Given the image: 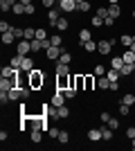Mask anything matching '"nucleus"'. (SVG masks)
I'll list each match as a JSON object with an SVG mask.
<instances>
[{"label": "nucleus", "instance_id": "obj_1", "mask_svg": "<svg viewBox=\"0 0 135 151\" xmlns=\"http://www.w3.org/2000/svg\"><path fill=\"white\" fill-rule=\"evenodd\" d=\"M43 83H45V75H43V70H36V68H34L32 72H27V86H29L32 90L43 88Z\"/></svg>", "mask_w": 135, "mask_h": 151}, {"label": "nucleus", "instance_id": "obj_2", "mask_svg": "<svg viewBox=\"0 0 135 151\" xmlns=\"http://www.w3.org/2000/svg\"><path fill=\"white\" fill-rule=\"evenodd\" d=\"M113 47H115V38H101V41H97V52L104 54V57H110Z\"/></svg>", "mask_w": 135, "mask_h": 151}, {"label": "nucleus", "instance_id": "obj_3", "mask_svg": "<svg viewBox=\"0 0 135 151\" xmlns=\"http://www.w3.org/2000/svg\"><path fill=\"white\" fill-rule=\"evenodd\" d=\"M56 7L63 14H72V12H77V0H59Z\"/></svg>", "mask_w": 135, "mask_h": 151}, {"label": "nucleus", "instance_id": "obj_4", "mask_svg": "<svg viewBox=\"0 0 135 151\" xmlns=\"http://www.w3.org/2000/svg\"><path fill=\"white\" fill-rule=\"evenodd\" d=\"M16 52L27 57V54H32V41H27V38H20L18 45H16Z\"/></svg>", "mask_w": 135, "mask_h": 151}, {"label": "nucleus", "instance_id": "obj_5", "mask_svg": "<svg viewBox=\"0 0 135 151\" xmlns=\"http://www.w3.org/2000/svg\"><path fill=\"white\" fill-rule=\"evenodd\" d=\"M70 88L84 90L86 88V75H70Z\"/></svg>", "mask_w": 135, "mask_h": 151}, {"label": "nucleus", "instance_id": "obj_6", "mask_svg": "<svg viewBox=\"0 0 135 151\" xmlns=\"http://www.w3.org/2000/svg\"><path fill=\"white\" fill-rule=\"evenodd\" d=\"M23 70H18V68H14V65H5V68L0 70V75H2V79H16V77L20 75Z\"/></svg>", "mask_w": 135, "mask_h": 151}, {"label": "nucleus", "instance_id": "obj_7", "mask_svg": "<svg viewBox=\"0 0 135 151\" xmlns=\"http://www.w3.org/2000/svg\"><path fill=\"white\" fill-rule=\"evenodd\" d=\"M65 99H68V97H65L63 90H56V93L52 95V101H50V104L54 108H59V106H65Z\"/></svg>", "mask_w": 135, "mask_h": 151}, {"label": "nucleus", "instance_id": "obj_8", "mask_svg": "<svg viewBox=\"0 0 135 151\" xmlns=\"http://www.w3.org/2000/svg\"><path fill=\"white\" fill-rule=\"evenodd\" d=\"M45 57L50 59V61H59V57H61V47H59V45H50V47L45 50Z\"/></svg>", "mask_w": 135, "mask_h": 151}, {"label": "nucleus", "instance_id": "obj_9", "mask_svg": "<svg viewBox=\"0 0 135 151\" xmlns=\"http://www.w3.org/2000/svg\"><path fill=\"white\" fill-rule=\"evenodd\" d=\"M70 88V75H56V90Z\"/></svg>", "mask_w": 135, "mask_h": 151}, {"label": "nucleus", "instance_id": "obj_10", "mask_svg": "<svg viewBox=\"0 0 135 151\" xmlns=\"http://www.w3.org/2000/svg\"><path fill=\"white\" fill-rule=\"evenodd\" d=\"M59 7H52V9H47V23H50L52 27H56V23H59Z\"/></svg>", "mask_w": 135, "mask_h": 151}, {"label": "nucleus", "instance_id": "obj_11", "mask_svg": "<svg viewBox=\"0 0 135 151\" xmlns=\"http://www.w3.org/2000/svg\"><path fill=\"white\" fill-rule=\"evenodd\" d=\"M14 86H18V81H16V79H2V81H0V90H7V93H9Z\"/></svg>", "mask_w": 135, "mask_h": 151}, {"label": "nucleus", "instance_id": "obj_12", "mask_svg": "<svg viewBox=\"0 0 135 151\" xmlns=\"http://www.w3.org/2000/svg\"><path fill=\"white\" fill-rule=\"evenodd\" d=\"M108 16L117 20L119 16H122V7H119V5H108Z\"/></svg>", "mask_w": 135, "mask_h": 151}, {"label": "nucleus", "instance_id": "obj_13", "mask_svg": "<svg viewBox=\"0 0 135 151\" xmlns=\"http://www.w3.org/2000/svg\"><path fill=\"white\" fill-rule=\"evenodd\" d=\"M133 72H135V63H124L122 70H119V75H122V77H131Z\"/></svg>", "mask_w": 135, "mask_h": 151}, {"label": "nucleus", "instance_id": "obj_14", "mask_svg": "<svg viewBox=\"0 0 135 151\" xmlns=\"http://www.w3.org/2000/svg\"><path fill=\"white\" fill-rule=\"evenodd\" d=\"M18 99H23V93H20V86H14L9 90V101H18Z\"/></svg>", "mask_w": 135, "mask_h": 151}, {"label": "nucleus", "instance_id": "obj_15", "mask_svg": "<svg viewBox=\"0 0 135 151\" xmlns=\"http://www.w3.org/2000/svg\"><path fill=\"white\" fill-rule=\"evenodd\" d=\"M97 86H99L101 90H110V79L106 75H104V77H97Z\"/></svg>", "mask_w": 135, "mask_h": 151}, {"label": "nucleus", "instance_id": "obj_16", "mask_svg": "<svg viewBox=\"0 0 135 151\" xmlns=\"http://www.w3.org/2000/svg\"><path fill=\"white\" fill-rule=\"evenodd\" d=\"M88 140L90 142H99V140H101V129H90L88 131Z\"/></svg>", "mask_w": 135, "mask_h": 151}, {"label": "nucleus", "instance_id": "obj_17", "mask_svg": "<svg viewBox=\"0 0 135 151\" xmlns=\"http://www.w3.org/2000/svg\"><path fill=\"white\" fill-rule=\"evenodd\" d=\"M23 59H25V57L16 52V54L11 57V61H9V65H14V68H18V70H20V68H23Z\"/></svg>", "mask_w": 135, "mask_h": 151}, {"label": "nucleus", "instance_id": "obj_18", "mask_svg": "<svg viewBox=\"0 0 135 151\" xmlns=\"http://www.w3.org/2000/svg\"><path fill=\"white\" fill-rule=\"evenodd\" d=\"M20 70H23V72H32V70H34V59L32 57H25V59H23V68H20Z\"/></svg>", "mask_w": 135, "mask_h": 151}, {"label": "nucleus", "instance_id": "obj_19", "mask_svg": "<svg viewBox=\"0 0 135 151\" xmlns=\"http://www.w3.org/2000/svg\"><path fill=\"white\" fill-rule=\"evenodd\" d=\"M56 75H70V65L68 63H61V61H56V70H54Z\"/></svg>", "mask_w": 135, "mask_h": 151}, {"label": "nucleus", "instance_id": "obj_20", "mask_svg": "<svg viewBox=\"0 0 135 151\" xmlns=\"http://www.w3.org/2000/svg\"><path fill=\"white\" fill-rule=\"evenodd\" d=\"M14 41H16V34H14L11 29H9V32H2V43H5V45H11Z\"/></svg>", "mask_w": 135, "mask_h": 151}, {"label": "nucleus", "instance_id": "obj_21", "mask_svg": "<svg viewBox=\"0 0 135 151\" xmlns=\"http://www.w3.org/2000/svg\"><path fill=\"white\" fill-rule=\"evenodd\" d=\"M122 65H124V59L122 57H113V54H110V68L122 70Z\"/></svg>", "mask_w": 135, "mask_h": 151}, {"label": "nucleus", "instance_id": "obj_22", "mask_svg": "<svg viewBox=\"0 0 135 151\" xmlns=\"http://www.w3.org/2000/svg\"><path fill=\"white\" fill-rule=\"evenodd\" d=\"M99 129H101V140H106V142L113 140V129H110L108 124H106V126H99Z\"/></svg>", "mask_w": 135, "mask_h": 151}, {"label": "nucleus", "instance_id": "obj_23", "mask_svg": "<svg viewBox=\"0 0 135 151\" xmlns=\"http://www.w3.org/2000/svg\"><path fill=\"white\" fill-rule=\"evenodd\" d=\"M59 61H61V63H68V65H70V63H72V54L65 50V47H61V57H59Z\"/></svg>", "mask_w": 135, "mask_h": 151}, {"label": "nucleus", "instance_id": "obj_24", "mask_svg": "<svg viewBox=\"0 0 135 151\" xmlns=\"http://www.w3.org/2000/svg\"><path fill=\"white\" fill-rule=\"evenodd\" d=\"M84 52H88V54L97 52V41H92V38H90L88 43H84Z\"/></svg>", "mask_w": 135, "mask_h": 151}, {"label": "nucleus", "instance_id": "obj_25", "mask_svg": "<svg viewBox=\"0 0 135 151\" xmlns=\"http://www.w3.org/2000/svg\"><path fill=\"white\" fill-rule=\"evenodd\" d=\"M122 59H124V63H135V52L126 47V52L122 54Z\"/></svg>", "mask_w": 135, "mask_h": 151}, {"label": "nucleus", "instance_id": "obj_26", "mask_svg": "<svg viewBox=\"0 0 135 151\" xmlns=\"http://www.w3.org/2000/svg\"><path fill=\"white\" fill-rule=\"evenodd\" d=\"M106 77H108V79H110V83H113V81H119V77H122V75H119V70L110 68L108 72H106Z\"/></svg>", "mask_w": 135, "mask_h": 151}, {"label": "nucleus", "instance_id": "obj_27", "mask_svg": "<svg viewBox=\"0 0 135 151\" xmlns=\"http://www.w3.org/2000/svg\"><path fill=\"white\" fill-rule=\"evenodd\" d=\"M119 43H122L124 47H131V43H133V34H122V36H119Z\"/></svg>", "mask_w": 135, "mask_h": 151}, {"label": "nucleus", "instance_id": "obj_28", "mask_svg": "<svg viewBox=\"0 0 135 151\" xmlns=\"http://www.w3.org/2000/svg\"><path fill=\"white\" fill-rule=\"evenodd\" d=\"M90 38H92L90 29H81V32H79V41H81V45H84V43H88Z\"/></svg>", "mask_w": 135, "mask_h": 151}, {"label": "nucleus", "instance_id": "obj_29", "mask_svg": "<svg viewBox=\"0 0 135 151\" xmlns=\"http://www.w3.org/2000/svg\"><path fill=\"white\" fill-rule=\"evenodd\" d=\"M29 140H32L34 145H41V140H43V131H32V133H29Z\"/></svg>", "mask_w": 135, "mask_h": 151}, {"label": "nucleus", "instance_id": "obj_30", "mask_svg": "<svg viewBox=\"0 0 135 151\" xmlns=\"http://www.w3.org/2000/svg\"><path fill=\"white\" fill-rule=\"evenodd\" d=\"M77 12L88 14V12H90V2H88V0H81V2H77Z\"/></svg>", "mask_w": 135, "mask_h": 151}, {"label": "nucleus", "instance_id": "obj_31", "mask_svg": "<svg viewBox=\"0 0 135 151\" xmlns=\"http://www.w3.org/2000/svg\"><path fill=\"white\" fill-rule=\"evenodd\" d=\"M56 140L61 142V145H68V142H70V133L61 129V131H59V138H56Z\"/></svg>", "mask_w": 135, "mask_h": 151}, {"label": "nucleus", "instance_id": "obj_32", "mask_svg": "<svg viewBox=\"0 0 135 151\" xmlns=\"http://www.w3.org/2000/svg\"><path fill=\"white\" fill-rule=\"evenodd\" d=\"M56 113H59V117H61V120H65V117H70V108H68V106H59Z\"/></svg>", "mask_w": 135, "mask_h": 151}, {"label": "nucleus", "instance_id": "obj_33", "mask_svg": "<svg viewBox=\"0 0 135 151\" xmlns=\"http://www.w3.org/2000/svg\"><path fill=\"white\" fill-rule=\"evenodd\" d=\"M95 88V75H86V88L84 90H92Z\"/></svg>", "mask_w": 135, "mask_h": 151}, {"label": "nucleus", "instance_id": "obj_34", "mask_svg": "<svg viewBox=\"0 0 135 151\" xmlns=\"http://www.w3.org/2000/svg\"><path fill=\"white\" fill-rule=\"evenodd\" d=\"M70 27V23H68V18H59V23H56V29L59 32H65Z\"/></svg>", "mask_w": 135, "mask_h": 151}, {"label": "nucleus", "instance_id": "obj_35", "mask_svg": "<svg viewBox=\"0 0 135 151\" xmlns=\"http://www.w3.org/2000/svg\"><path fill=\"white\" fill-rule=\"evenodd\" d=\"M25 38L27 41H34V38H36V29H34V27H25Z\"/></svg>", "mask_w": 135, "mask_h": 151}, {"label": "nucleus", "instance_id": "obj_36", "mask_svg": "<svg viewBox=\"0 0 135 151\" xmlns=\"http://www.w3.org/2000/svg\"><path fill=\"white\" fill-rule=\"evenodd\" d=\"M122 101H124V104H129V106H133V104H135V95L133 93H126L122 97Z\"/></svg>", "mask_w": 135, "mask_h": 151}, {"label": "nucleus", "instance_id": "obj_37", "mask_svg": "<svg viewBox=\"0 0 135 151\" xmlns=\"http://www.w3.org/2000/svg\"><path fill=\"white\" fill-rule=\"evenodd\" d=\"M11 12H14V14H18V16H20V14H25V5H23V2H16V5L11 7Z\"/></svg>", "mask_w": 135, "mask_h": 151}, {"label": "nucleus", "instance_id": "obj_38", "mask_svg": "<svg viewBox=\"0 0 135 151\" xmlns=\"http://www.w3.org/2000/svg\"><path fill=\"white\" fill-rule=\"evenodd\" d=\"M41 50H43L41 41H39V38H34V41H32V54H36V52H41Z\"/></svg>", "mask_w": 135, "mask_h": 151}, {"label": "nucleus", "instance_id": "obj_39", "mask_svg": "<svg viewBox=\"0 0 135 151\" xmlns=\"http://www.w3.org/2000/svg\"><path fill=\"white\" fill-rule=\"evenodd\" d=\"M92 75H95V77H104V75H106V68L97 63V65H95V70H92Z\"/></svg>", "mask_w": 135, "mask_h": 151}, {"label": "nucleus", "instance_id": "obj_40", "mask_svg": "<svg viewBox=\"0 0 135 151\" xmlns=\"http://www.w3.org/2000/svg\"><path fill=\"white\" fill-rule=\"evenodd\" d=\"M119 115H131V106H129V104L119 101Z\"/></svg>", "mask_w": 135, "mask_h": 151}, {"label": "nucleus", "instance_id": "obj_41", "mask_svg": "<svg viewBox=\"0 0 135 151\" xmlns=\"http://www.w3.org/2000/svg\"><path fill=\"white\" fill-rule=\"evenodd\" d=\"M59 0H41V5L45 7V9H52V7H56Z\"/></svg>", "mask_w": 135, "mask_h": 151}, {"label": "nucleus", "instance_id": "obj_42", "mask_svg": "<svg viewBox=\"0 0 135 151\" xmlns=\"http://www.w3.org/2000/svg\"><path fill=\"white\" fill-rule=\"evenodd\" d=\"M63 93H65V97H68V99H74V97H77V88H65Z\"/></svg>", "mask_w": 135, "mask_h": 151}, {"label": "nucleus", "instance_id": "obj_43", "mask_svg": "<svg viewBox=\"0 0 135 151\" xmlns=\"http://www.w3.org/2000/svg\"><path fill=\"white\" fill-rule=\"evenodd\" d=\"M59 131H61V129H56V126H50V131H47V135H50L52 140H56V138H59Z\"/></svg>", "mask_w": 135, "mask_h": 151}, {"label": "nucleus", "instance_id": "obj_44", "mask_svg": "<svg viewBox=\"0 0 135 151\" xmlns=\"http://www.w3.org/2000/svg\"><path fill=\"white\" fill-rule=\"evenodd\" d=\"M99 120H101V124H108L110 113H108V111H101V113H99Z\"/></svg>", "mask_w": 135, "mask_h": 151}, {"label": "nucleus", "instance_id": "obj_45", "mask_svg": "<svg viewBox=\"0 0 135 151\" xmlns=\"http://www.w3.org/2000/svg\"><path fill=\"white\" fill-rule=\"evenodd\" d=\"M36 38H39V41H43V38H47V32H45L43 27H36Z\"/></svg>", "mask_w": 135, "mask_h": 151}, {"label": "nucleus", "instance_id": "obj_46", "mask_svg": "<svg viewBox=\"0 0 135 151\" xmlns=\"http://www.w3.org/2000/svg\"><path fill=\"white\" fill-rule=\"evenodd\" d=\"M108 126L113 129V131H115V129H119L122 124H119V120H117V117H110V120H108Z\"/></svg>", "mask_w": 135, "mask_h": 151}, {"label": "nucleus", "instance_id": "obj_47", "mask_svg": "<svg viewBox=\"0 0 135 151\" xmlns=\"http://www.w3.org/2000/svg\"><path fill=\"white\" fill-rule=\"evenodd\" d=\"M7 101H9V93H7V90H0V104L5 106Z\"/></svg>", "mask_w": 135, "mask_h": 151}, {"label": "nucleus", "instance_id": "obj_48", "mask_svg": "<svg viewBox=\"0 0 135 151\" xmlns=\"http://www.w3.org/2000/svg\"><path fill=\"white\" fill-rule=\"evenodd\" d=\"M90 23H92L95 27H101V25H104V18H99V16L95 14V18H90Z\"/></svg>", "mask_w": 135, "mask_h": 151}, {"label": "nucleus", "instance_id": "obj_49", "mask_svg": "<svg viewBox=\"0 0 135 151\" xmlns=\"http://www.w3.org/2000/svg\"><path fill=\"white\" fill-rule=\"evenodd\" d=\"M97 16H99V18H106V16H108V7H99V9H97Z\"/></svg>", "mask_w": 135, "mask_h": 151}, {"label": "nucleus", "instance_id": "obj_50", "mask_svg": "<svg viewBox=\"0 0 135 151\" xmlns=\"http://www.w3.org/2000/svg\"><path fill=\"white\" fill-rule=\"evenodd\" d=\"M0 9H2V12H11V5H9V2H7V0H0Z\"/></svg>", "mask_w": 135, "mask_h": 151}, {"label": "nucleus", "instance_id": "obj_51", "mask_svg": "<svg viewBox=\"0 0 135 151\" xmlns=\"http://www.w3.org/2000/svg\"><path fill=\"white\" fill-rule=\"evenodd\" d=\"M50 41H52V45H59V47H61V43H63V38L59 36V34L56 36H50Z\"/></svg>", "mask_w": 135, "mask_h": 151}, {"label": "nucleus", "instance_id": "obj_52", "mask_svg": "<svg viewBox=\"0 0 135 151\" xmlns=\"http://www.w3.org/2000/svg\"><path fill=\"white\" fill-rule=\"evenodd\" d=\"M25 14L27 16H34V14H36V7L34 5H25Z\"/></svg>", "mask_w": 135, "mask_h": 151}, {"label": "nucleus", "instance_id": "obj_53", "mask_svg": "<svg viewBox=\"0 0 135 151\" xmlns=\"http://www.w3.org/2000/svg\"><path fill=\"white\" fill-rule=\"evenodd\" d=\"M126 138H129V140L135 138V126H129V129H126Z\"/></svg>", "mask_w": 135, "mask_h": 151}, {"label": "nucleus", "instance_id": "obj_54", "mask_svg": "<svg viewBox=\"0 0 135 151\" xmlns=\"http://www.w3.org/2000/svg\"><path fill=\"white\" fill-rule=\"evenodd\" d=\"M104 25H106V27H113V25H115V18L106 16V18H104Z\"/></svg>", "mask_w": 135, "mask_h": 151}, {"label": "nucleus", "instance_id": "obj_55", "mask_svg": "<svg viewBox=\"0 0 135 151\" xmlns=\"http://www.w3.org/2000/svg\"><path fill=\"white\" fill-rule=\"evenodd\" d=\"M9 29H11V25H9L7 20H2V23H0V32H9Z\"/></svg>", "mask_w": 135, "mask_h": 151}, {"label": "nucleus", "instance_id": "obj_56", "mask_svg": "<svg viewBox=\"0 0 135 151\" xmlns=\"http://www.w3.org/2000/svg\"><path fill=\"white\" fill-rule=\"evenodd\" d=\"M110 90H113V93H115V90H119V81H113V83H110Z\"/></svg>", "mask_w": 135, "mask_h": 151}, {"label": "nucleus", "instance_id": "obj_57", "mask_svg": "<svg viewBox=\"0 0 135 151\" xmlns=\"http://www.w3.org/2000/svg\"><path fill=\"white\" fill-rule=\"evenodd\" d=\"M7 138H9V133H7V131H0V140H2V142H5Z\"/></svg>", "mask_w": 135, "mask_h": 151}, {"label": "nucleus", "instance_id": "obj_58", "mask_svg": "<svg viewBox=\"0 0 135 151\" xmlns=\"http://www.w3.org/2000/svg\"><path fill=\"white\" fill-rule=\"evenodd\" d=\"M18 2H23V5H32V0H18Z\"/></svg>", "mask_w": 135, "mask_h": 151}, {"label": "nucleus", "instance_id": "obj_59", "mask_svg": "<svg viewBox=\"0 0 135 151\" xmlns=\"http://www.w3.org/2000/svg\"><path fill=\"white\" fill-rule=\"evenodd\" d=\"M110 5H119V0H108Z\"/></svg>", "mask_w": 135, "mask_h": 151}, {"label": "nucleus", "instance_id": "obj_60", "mask_svg": "<svg viewBox=\"0 0 135 151\" xmlns=\"http://www.w3.org/2000/svg\"><path fill=\"white\" fill-rule=\"evenodd\" d=\"M131 149H135V138H133V140H131Z\"/></svg>", "mask_w": 135, "mask_h": 151}, {"label": "nucleus", "instance_id": "obj_61", "mask_svg": "<svg viewBox=\"0 0 135 151\" xmlns=\"http://www.w3.org/2000/svg\"><path fill=\"white\" fill-rule=\"evenodd\" d=\"M131 16H133V18H135V9H133V12H131Z\"/></svg>", "mask_w": 135, "mask_h": 151}]
</instances>
